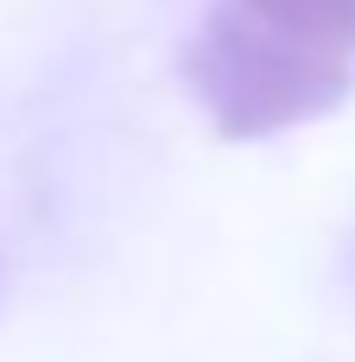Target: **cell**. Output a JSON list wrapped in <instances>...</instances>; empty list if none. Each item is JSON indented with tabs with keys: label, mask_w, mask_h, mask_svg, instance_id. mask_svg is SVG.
<instances>
[{
	"label": "cell",
	"mask_w": 355,
	"mask_h": 362,
	"mask_svg": "<svg viewBox=\"0 0 355 362\" xmlns=\"http://www.w3.org/2000/svg\"><path fill=\"white\" fill-rule=\"evenodd\" d=\"M191 83L210 102L216 127L229 140H254V134H279L292 121H311L324 108L343 102L349 89V57L311 51L273 25H260L254 13L229 6L191 51Z\"/></svg>",
	"instance_id": "6da1fadb"
},
{
	"label": "cell",
	"mask_w": 355,
	"mask_h": 362,
	"mask_svg": "<svg viewBox=\"0 0 355 362\" xmlns=\"http://www.w3.org/2000/svg\"><path fill=\"white\" fill-rule=\"evenodd\" d=\"M235 6L311 51L355 57V0H235Z\"/></svg>",
	"instance_id": "7a4b0ae2"
}]
</instances>
